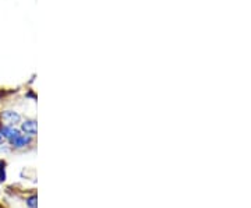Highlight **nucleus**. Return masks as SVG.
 Segmentation results:
<instances>
[{
    "instance_id": "nucleus-1",
    "label": "nucleus",
    "mask_w": 251,
    "mask_h": 208,
    "mask_svg": "<svg viewBox=\"0 0 251 208\" xmlns=\"http://www.w3.org/2000/svg\"><path fill=\"white\" fill-rule=\"evenodd\" d=\"M0 120H1V125L17 127L23 122V118H21V115L18 112H16V110L7 109V110H3L0 113Z\"/></svg>"
},
{
    "instance_id": "nucleus-2",
    "label": "nucleus",
    "mask_w": 251,
    "mask_h": 208,
    "mask_svg": "<svg viewBox=\"0 0 251 208\" xmlns=\"http://www.w3.org/2000/svg\"><path fill=\"white\" fill-rule=\"evenodd\" d=\"M20 130L27 134L29 137H35L36 136V122L32 120V119H27L24 122L20 123Z\"/></svg>"
},
{
    "instance_id": "nucleus-3",
    "label": "nucleus",
    "mask_w": 251,
    "mask_h": 208,
    "mask_svg": "<svg viewBox=\"0 0 251 208\" xmlns=\"http://www.w3.org/2000/svg\"><path fill=\"white\" fill-rule=\"evenodd\" d=\"M31 141H32V137L27 136V134H24V133H21L20 136L16 137L14 140H11L9 144L13 147V148H17V150H21V148H25L28 145L31 144Z\"/></svg>"
},
{
    "instance_id": "nucleus-4",
    "label": "nucleus",
    "mask_w": 251,
    "mask_h": 208,
    "mask_svg": "<svg viewBox=\"0 0 251 208\" xmlns=\"http://www.w3.org/2000/svg\"><path fill=\"white\" fill-rule=\"evenodd\" d=\"M27 204H28V207L36 208V197H31V199H28Z\"/></svg>"
},
{
    "instance_id": "nucleus-5",
    "label": "nucleus",
    "mask_w": 251,
    "mask_h": 208,
    "mask_svg": "<svg viewBox=\"0 0 251 208\" xmlns=\"http://www.w3.org/2000/svg\"><path fill=\"white\" fill-rule=\"evenodd\" d=\"M3 143V137H1V134H0V144Z\"/></svg>"
}]
</instances>
